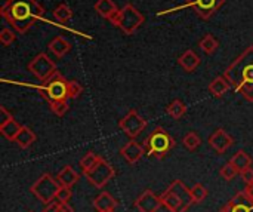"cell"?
I'll return each instance as SVG.
<instances>
[{
    "mask_svg": "<svg viewBox=\"0 0 253 212\" xmlns=\"http://www.w3.org/2000/svg\"><path fill=\"white\" fill-rule=\"evenodd\" d=\"M59 212H74V210L68 205V202H58Z\"/></svg>",
    "mask_w": 253,
    "mask_h": 212,
    "instance_id": "obj_39",
    "label": "cell"
},
{
    "mask_svg": "<svg viewBox=\"0 0 253 212\" xmlns=\"http://www.w3.org/2000/svg\"><path fill=\"white\" fill-rule=\"evenodd\" d=\"M39 92L49 104L70 100L68 98V80L59 71H56L46 82H42V85L39 86Z\"/></svg>",
    "mask_w": 253,
    "mask_h": 212,
    "instance_id": "obj_6",
    "label": "cell"
},
{
    "mask_svg": "<svg viewBox=\"0 0 253 212\" xmlns=\"http://www.w3.org/2000/svg\"><path fill=\"white\" fill-rule=\"evenodd\" d=\"M135 207L139 212H157L163 207L162 198L153 193L151 190H145L135 202Z\"/></svg>",
    "mask_w": 253,
    "mask_h": 212,
    "instance_id": "obj_12",
    "label": "cell"
},
{
    "mask_svg": "<svg viewBox=\"0 0 253 212\" xmlns=\"http://www.w3.org/2000/svg\"><path fill=\"white\" fill-rule=\"evenodd\" d=\"M36 140H37V135L28 126H22L19 134H18V137L15 138V143L21 149H28V147H31L36 143Z\"/></svg>",
    "mask_w": 253,
    "mask_h": 212,
    "instance_id": "obj_21",
    "label": "cell"
},
{
    "mask_svg": "<svg viewBox=\"0 0 253 212\" xmlns=\"http://www.w3.org/2000/svg\"><path fill=\"white\" fill-rule=\"evenodd\" d=\"M178 64L188 73H193L199 65H200V56L193 51V49H187L179 58H178Z\"/></svg>",
    "mask_w": 253,
    "mask_h": 212,
    "instance_id": "obj_16",
    "label": "cell"
},
{
    "mask_svg": "<svg viewBox=\"0 0 253 212\" xmlns=\"http://www.w3.org/2000/svg\"><path fill=\"white\" fill-rule=\"evenodd\" d=\"M224 4L225 0H185V6L191 7L202 19L212 18Z\"/></svg>",
    "mask_w": 253,
    "mask_h": 212,
    "instance_id": "obj_11",
    "label": "cell"
},
{
    "mask_svg": "<svg viewBox=\"0 0 253 212\" xmlns=\"http://www.w3.org/2000/svg\"><path fill=\"white\" fill-rule=\"evenodd\" d=\"M99 160H101V156H99V155H96V153H93V152H89V153H86V155L82 158V160H80V168H82L83 172H87V171H90Z\"/></svg>",
    "mask_w": 253,
    "mask_h": 212,
    "instance_id": "obj_28",
    "label": "cell"
},
{
    "mask_svg": "<svg viewBox=\"0 0 253 212\" xmlns=\"http://www.w3.org/2000/svg\"><path fill=\"white\" fill-rule=\"evenodd\" d=\"M173 147H175V140L162 126H157L147 137L144 143L145 155L150 158H156V159H165Z\"/></svg>",
    "mask_w": 253,
    "mask_h": 212,
    "instance_id": "obj_4",
    "label": "cell"
},
{
    "mask_svg": "<svg viewBox=\"0 0 253 212\" xmlns=\"http://www.w3.org/2000/svg\"><path fill=\"white\" fill-rule=\"evenodd\" d=\"M21 128H22V126H21L15 119H12V120H9L6 125L0 126V134H1L6 140H9V141H15V138L18 137Z\"/></svg>",
    "mask_w": 253,
    "mask_h": 212,
    "instance_id": "obj_24",
    "label": "cell"
},
{
    "mask_svg": "<svg viewBox=\"0 0 253 212\" xmlns=\"http://www.w3.org/2000/svg\"><path fill=\"white\" fill-rule=\"evenodd\" d=\"M221 212H253V201L243 192L237 193L222 210Z\"/></svg>",
    "mask_w": 253,
    "mask_h": 212,
    "instance_id": "obj_14",
    "label": "cell"
},
{
    "mask_svg": "<svg viewBox=\"0 0 253 212\" xmlns=\"http://www.w3.org/2000/svg\"><path fill=\"white\" fill-rule=\"evenodd\" d=\"M61 184L58 180L52 178L50 174H43L33 186H31V193L44 205L50 204L55 201L56 193L59 190Z\"/></svg>",
    "mask_w": 253,
    "mask_h": 212,
    "instance_id": "obj_7",
    "label": "cell"
},
{
    "mask_svg": "<svg viewBox=\"0 0 253 212\" xmlns=\"http://www.w3.org/2000/svg\"><path fill=\"white\" fill-rule=\"evenodd\" d=\"M30 212H33V211H30Z\"/></svg>",
    "mask_w": 253,
    "mask_h": 212,
    "instance_id": "obj_41",
    "label": "cell"
},
{
    "mask_svg": "<svg viewBox=\"0 0 253 212\" xmlns=\"http://www.w3.org/2000/svg\"><path fill=\"white\" fill-rule=\"evenodd\" d=\"M116 207H117V201L108 192H102L93 201V208L98 212H113Z\"/></svg>",
    "mask_w": 253,
    "mask_h": 212,
    "instance_id": "obj_17",
    "label": "cell"
},
{
    "mask_svg": "<svg viewBox=\"0 0 253 212\" xmlns=\"http://www.w3.org/2000/svg\"><path fill=\"white\" fill-rule=\"evenodd\" d=\"M58 181L61 186H65V187H73L77 181H79V174L71 168V166H65L64 169H61L58 172Z\"/></svg>",
    "mask_w": 253,
    "mask_h": 212,
    "instance_id": "obj_22",
    "label": "cell"
},
{
    "mask_svg": "<svg viewBox=\"0 0 253 212\" xmlns=\"http://www.w3.org/2000/svg\"><path fill=\"white\" fill-rule=\"evenodd\" d=\"M182 144H184V147H185L188 152H196V150L199 149V146L202 144V140H200V137H199L196 132H188V134L184 137Z\"/></svg>",
    "mask_w": 253,
    "mask_h": 212,
    "instance_id": "obj_29",
    "label": "cell"
},
{
    "mask_svg": "<svg viewBox=\"0 0 253 212\" xmlns=\"http://www.w3.org/2000/svg\"><path fill=\"white\" fill-rule=\"evenodd\" d=\"M145 21V16L142 15V12H139L133 4L127 3L125 4L117 15L110 21L114 27L120 28L125 34L132 36Z\"/></svg>",
    "mask_w": 253,
    "mask_h": 212,
    "instance_id": "obj_5",
    "label": "cell"
},
{
    "mask_svg": "<svg viewBox=\"0 0 253 212\" xmlns=\"http://www.w3.org/2000/svg\"><path fill=\"white\" fill-rule=\"evenodd\" d=\"M160 198L163 207L170 212H185L194 204L191 189H188L181 180L172 181Z\"/></svg>",
    "mask_w": 253,
    "mask_h": 212,
    "instance_id": "obj_3",
    "label": "cell"
},
{
    "mask_svg": "<svg viewBox=\"0 0 253 212\" xmlns=\"http://www.w3.org/2000/svg\"><path fill=\"white\" fill-rule=\"evenodd\" d=\"M237 174H240V172H239V169H237L231 162L225 163V165L221 168V177H222L224 180H227V181H231L233 178H236Z\"/></svg>",
    "mask_w": 253,
    "mask_h": 212,
    "instance_id": "obj_31",
    "label": "cell"
},
{
    "mask_svg": "<svg viewBox=\"0 0 253 212\" xmlns=\"http://www.w3.org/2000/svg\"><path fill=\"white\" fill-rule=\"evenodd\" d=\"M114 174H116L114 168L105 159H102V158H101V160L90 171L84 172V175L89 180V183L93 184L98 189H102L114 177Z\"/></svg>",
    "mask_w": 253,
    "mask_h": 212,
    "instance_id": "obj_9",
    "label": "cell"
},
{
    "mask_svg": "<svg viewBox=\"0 0 253 212\" xmlns=\"http://www.w3.org/2000/svg\"><path fill=\"white\" fill-rule=\"evenodd\" d=\"M58 202H68L71 199V187H65V186H61L58 193H56V198H55Z\"/></svg>",
    "mask_w": 253,
    "mask_h": 212,
    "instance_id": "obj_35",
    "label": "cell"
},
{
    "mask_svg": "<svg viewBox=\"0 0 253 212\" xmlns=\"http://www.w3.org/2000/svg\"><path fill=\"white\" fill-rule=\"evenodd\" d=\"M83 94V86L77 80H68V98L74 100Z\"/></svg>",
    "mask_w": 253,
    "mask_h": 212,
    "instance_id": "obj_33",
    "label": "cell"
},
{
    "mask_svg": "<svg viewBox=\"0 0 253 212\" xmlns=\"http://www.w3.org/2000/svg\"><path fill=\"white\" fill-rule=\"evenodd\" d=\"M113 212H114V211H113Z\"/></svg>",
    "mask_w": 253,
    "mask_h": 212,
    "instance_id": "obj_42",
    "label": "cell"
},
{
    "mask_svg": "<svg viewBox=\"0 0 253 212\" xmlns=\"http://www.w3.org/2000/svg\"><path fill=\"white\" fill-rule=\"evenodd\" d=\"M166 111H168V114L172 116L175 120H179V119L187 113V106H185L181 100H173V101L168 106Z\"/></svg>",
    "mask_w": 253,
    "mask_h": 212,
    "instance_id": "obj_25",
    "label": "cell"
},
{
    "mask_svg": "<svg viewBox=\"0 0 253 212\" xmlns=\"http://www.w3.org/2000/svg\"><path fill=\"white\" fill-rule=\"evenodd\" d=\"M191 195H193L194 204H202L208 198V189L203 184H196L191 189Z\"/></svg>",
    "mask_w": 253,
    "mask_h": 212,
    "instance_id": "obj_30",
    "label": "cell"
},
{
    "mask_svg": "<svg viewBox=\"0 0 253 212\" xmlns=\"http://www.w3.org/2000/svg\"><path fill=\"white\" fill-rule=\"evenodd\" d=\"M240 175H242V180L246 183V184H252L253 183V168H248V169H245V171H242L240 172Z\"/></svg>",
    "mask_w": 253,
    "mask_h": 212,
    "instance_id": "obj_37",
    "label": "cell"
},
{
    "mask_svg": "<svg viewBox=\"0 0 253 212\" xmlns=\"http://www.w3.org/2000/svg\"><path fill=\"white\" fill-rule=\"evenodd\" d=\"M95 10H96L102 18L111 21V19L117 15V12H119L120 9L116 6V3H114L113 0H98V1L95 3Z\"/></svg>",
    "mask_w": 253,
    "mask_h": 212,
    "instance_id": "obj_19",
    "label": "cell"
},
{
    "mask_svg": "<svg viewBox=\"0 0 253 212\" xmlns=\"http://www.w3.org/2000/svg\"><path fill=\"white\" fill-rule=\"evenodd\" d=\"M53 16L58 22H67L73 18V10L68 4L65 3H61L58 7H55L53 10Z\"/></svg>",
    "mask_w": 253,
    "mask_h": 212,
    "instance_id": "obj_27",
    "label": "cell"
},
{
    "mask_svg": "<svg viewBox=\"0 0 253 212\" xmlns=\"http://www.w3.org/2000/svg\"><path fill=\"white\" fill-rule=\"evenodd\" d=\"M230 162L239 169V172H242V171H245V169H248V168L252 166V158H251L249 153H246L245 150H239V152L230 159Z\"/></svg>",
    "mask_w": 253,
    "mask_h": 212,
    "instance_id": "obj_23",
    "label": "cell"
},
{
    "mask_svg": "<svg viewBox=\"0 0 253 212\" xmlns=\"http://www.w3.org/2000/svg\"><path fill=\"white\" fill-rule=\"evenodd\" d=\"M50 110L56 114V116H64L68 111V101H56L49 104Z\"/></svg>",
    "mask_w": 253,
    "mask_h": 212,
    "instance_id": "obj_34",
    "label": "cell"
},
{
    "mask_svg": "<svg viewBox=\"0 0 253 212\" xmlns=\"http://www.w3.org/2000/svg\"><path fill=\"white\" fill-rule=\"evenodd\" d=\"M28 71L36 76L40 82H46L47 79H50L58 70H56V64L47 56V53L42 52L39 55H36L30 62H28Z\"/></svg>",
    "mask_w": 253,
    "mask_h": 212,
    "instance_id": "obj_8",
    "label": "cell"
},
{
    "mask_svg": "<svg viewBox=\"0 0 253 212\" xmlns=\"http://www.w3.org/2000/svg\"><path fill=\"white\" fill-rule=\"evenodd\" d=\"M15 40H16L15 31H12V30L7 28V27L1 28V31H0V43H1L3 46H9V45H12Z\"/></svg>",
    "mask_w": 253,
    "mask_h": 212,
    "instance_id": "obj_32",
    "label": "cell"
},
{
    "mask_svg": "<svg viewBox=\"0 0 253 212\" xmlns=\"http://www.w3.org/2000/svg\"><path fill=\"white\" fill-rule=\"evenodd\" d=\"M119 126L130 140H135L147 128V120L139 116L136 110H130L123 119H120Z\"/></svg>",
    "mask_w": 253,
    "mask_h": 212,
    "instance_id": "obj_10",
    "label": "cell"
},
{
    "mask_svg": "<svg viewBox=\"0 0 253 212\" xmlns=\"http://www.w3.org/2000/svg\"><path fill=\"white\" fill-rule=\"evenodd\" d=\"M245 193L249 196V199L253 201V183L252 184H246V189H245Z\"/></svg>",
    "mask_w": 253,
    "mask_h": 212,
    "instance_id": "obj_40",
    "label": "cell"
},
{
    "mask_svg": "<svg viewBox=\"0 0 253 212\" xmlns=\"http://www.w3.org/2000/svg\"><path fill=\"white\" fill-rule=\"evenodd\" d=\"M42 212H59V207H58V201L55 199L53 202H50V204H47L46 205V208L43 210Z\"/></svg>",
    "mask_w": 253,
    "mask_h": 212,
    "instance_id": "obj_38",
    "label": "cell"
},
{
    "mask_svg": "<svg viewBox=\"0 0 253 212\" xmlns=\"http://www.w3.org/2000/svg\"><path fill=\"white\" fill-rule=\"evenodd\" d=\"M49 51L55 55V56H58V58H62V56H65L70 51H71V43L68 42V40H65L64 37H61V36H56L55 39H52L50 42H49Z\"/></svg>",
    "mask_w": 253,
    "mask_h": 212,
    "instance_id": "obj_18",
    "label": "cell"
},
{
    "mask_svg": "<svg viewBox=\"0 0 253 212\" xmlns=\"http://www.w3.org/2000/svg\"><path fill=\"white\" fill-rule=\"evenodd\" d=\"M199 46L203 49V52H206L208 55H212V53L218 49L219 42H218V39H216L213 34H206L203 39H200Z\"/></svg>",
    "mask_w": 253,
    "mask_h": 212,
    "instance_id": "obj_26",
    "label": "cell"
},
{
    "mask_svg": "<svg viewBox=\"0 0 253 212\" xmlns=\"http://www.w3.org/2000/svg\"><path fill=\"white\" fill-rule=\"evenodd\" d=\"M233 144H234L233 137L225 129H216L209 137V146L219 155H224Z\"/></svg>",
    "mask_w": 253,
    "mask_h": 212,
    "instance_id": "obj_13",
    "label": "cell"
},
{
    "mask_svg": "<svg viewBox=\"0 0 253 212\" xmlns=\"http://www.w3.org/2000/svg\"><path fill=\"white\" fill-rule=\"evenodd\" d=\"M224 76L245 100L253 103V46L245 49L227 67Z\"/></svg>",
    "mask_w": 253,
    "mask_h": 212,
    "instance_id": "obj_2",
    "label": "cell"
},
{
    "mask_svg": "<svg viewBox=\"0 0 253 212\" xmlns=\"http://www.w3.org/2000/svg\"><path fill=\"white\" fill-rule=\"evenodd\" d=\"M0 13L15 31L25 33L43 18L44 7L37 0H6Z\"/></svg>",
    "mask_w": 253,
    "mask_h": 212,
    "instance_id": "obj_1",
    "label": "cell"
},
{
    "mask_svg": "<svg viewBox=\"0 0 253 212\" xmlns=\"http://www.w3.org/2000/svg\"><path fill=\"white\" fill-rule=\"evenodd\" d=\"M231 88L230 82L225 79V76H219L216 79H213L209 85V92L215 97V98H221L225 95V92H228V89Z\"/></svg>",
    "mask_w": 253,
    "mask_h": 212,
    "instance_id": "obj_20",
    "label": "cell"
},
{
    "mask_svg": "<svg viewBox=\"0 0 253 212\" xmlns=\"http://www.w3.org/2000/svg\"><path fill=\"white\" fill-rule=\"evenodd\" d=\"M120 155L125 158V160H126L127 163L133 165V163H136V162L142 158V155H145V149H144V146H141V144L136 143L135 140H130L129 143H126V144L122 147Z\"/></svg>",
    "mask_w": 253,
    "mask_h": 212,
    "instance_id": "obj_15",
    "label": "cell"
},
{
    "mask_svg": "<svg viewBox=\"0 0 253 212\" xmlns=\"http://www.w3.org/2000/svg\"><path fill=\"white\" fill-rule=\"evenodd\" d=\"M12 114L6 110V107H0V126L6 125L9 120H12Z\"/></svg>",
    "mask_w": 253,
    "mask_h": 212,
    "instance_id": "obj_36",
    "label": "cell"
}]
</instances>
